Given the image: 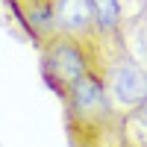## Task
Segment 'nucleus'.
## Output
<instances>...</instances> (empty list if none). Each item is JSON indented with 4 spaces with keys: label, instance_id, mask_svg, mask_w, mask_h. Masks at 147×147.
Wrapping results in <instances>:
<instances>
[{
    "label": "nucleus",
    "instance_id": "f257e3e1",
    "mask_svg": "<svg viewBox=\"0 0 147 147\" xmlns=\"http://www.w3.org/2000/svg\"><path fill=\"white\" fill-rule=\"evenodd\" d=\"M94 59H97V74L106 85L112 112L127 118L129 112L147 100V68L136 62L124 47H121L118 35H94Z\"/></svg>",
    "mask_w": 147,
    "mask_h": 147
},
{
    "label": "nucleus",
    "instance_id": "f03ea898",
    "mask_svg": "<svg viewBox=\"0 0 147 147\" xmlns=\"http://www.w3.org/2000/svg\"><path fill=\"white\" fill-rule=\"evenodd\" d=\"M65 103V115H68V127L74 132H80L82 138H91L97 132H103L109 127L121 124L118 115L112 112L106 85L100 80V74H85L82 80H77L62 97Z\"/></svg>",
    "mask_w": 147,
    "mask_h": 147
},
{
    "label": "nucleus",
    "instance_id": "7ed1b4c3",
    "mask_svg": "<svg viewBox=\"0 0 147 147\" xmlns=\"http://www.w3.org/2000/svg\"><path fill=\"white\" fill-rule=\"evenodd\" d=\"M91 41H77V38H65V35H53V38H47L41 44V71H44V80L50 82V88L59 97H65L68 88L77 80H82L85 74L97 71L94 44Z\"/></svg>",
    "mask_w": 147,
    "mask_h": 147
},
{
    "label": "nucleus",
    "instance_id": "20e7f679",
    "mask_svg": "<svg viewBox=\"0 0 147 147\" xmlns=\"http://www.w3.org/2000/svg\"><path fill=\"white\" fill-rule=\"evenodd\" d=\"M53 27H56V35L91 41L97 35L91 0H53Z\"/></svg>",
    "mask_w": 147,
    "mask_h": 147
},
{
    "label": "nucleus",
    "instance_id": "39448f33",
    "mask_svg": "<svg viewBox=\"0 0 147 147\" xmlns=\"http://www.w3.org/2000/svg\"><path fill=\"white\" fill-rule=\"evenodd\" d=\"M91 9H94V24L100 35H121V27H124L121 0H91Z\"/></svg>",
    "mask_w": 147,
    "mask_h": 147
},
{
    "label": "nucleus",
    "instance_id": "423d86ee",
    "mask_svg": "<svg viewBox=\"0 0 147 147\" xmlns=\"http://www.w3.org/2000/svg\"><path fill=\"white\" fill-rule=\"evenodd\" d=\"M121 138L124 147H147V100L136 112L121 118Z\"/></svg>",
    "mask_w": 147,
    "mask_h": 147
},
{
    "label": "nucleus",
    "instance_id": "0eeeda50",
    "mask_svg": "<svg viewBox=\"0 0 147 147\" xmlns=\"http://www.w3.org/2000/svg\"><path fill=\"white\" fill-rule=\"evenodd\" d=\"M6 3H12V6H18V3H21V0H6Z\"/></svg>",
    "mask_w": 147,
    "mask_h": 147
},
{
    "label": "nucleus",
    "instance_id": "6e6552de",
    "mask_svg": "<svg viewBox=\"0 0 147 147\" xmlns=\"http://www.w3.org/2000/svg\"><path fill=\"white\" fill-rule=\"evenodd\" d=\"M141 3H147V0H141Z\"/></svg>",
    "mask_w": 147,
    "mask_h": 147
}]
</instances>
